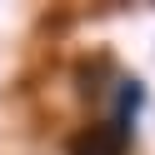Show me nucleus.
<instances>
[{"label":"nucleus","instance_id":"1","mask_svg":"<svg viewBox=\"0 0 155 155\" xmlns=\"http://www.w3.org/2000/svg\"><path fill=\"white\" fill-rule=\"evenodd\" d=\"M135 100H140V85L130 80V90L120 95V110H115L110 120L90 125V130L70 145V155H125V145H130V120H135Z\"/></svg>","mask_w":155,"mask_h":155}]
</instances>
